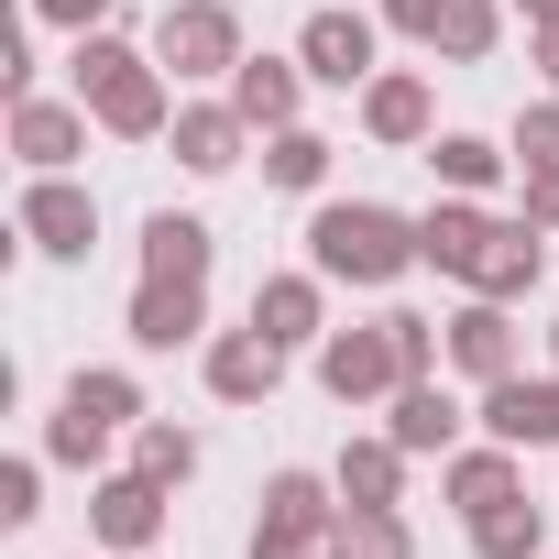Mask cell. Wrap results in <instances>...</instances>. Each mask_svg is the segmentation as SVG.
Segmentation results:
<instances>
[{
	"label": "cell",
	"mask_w": 559,
	"mask_h": 559,
	"mask_svg": "<svg viewBox=\"0 0 559 559\" xmlns=\"http://www.w3.org/2000/svg\"><path fill=\"white\" fill-rule=\"evenodd\" d=\"M187 330H198V286H176V274H154V286L132 297V341H143V352H176Z\"/></svg>",
	"instance_id": "cell-6"
},
{
	"label": "cell",
	"mask_w": 559,
	"mask_h": 559,
	"mask_svg": "<svg viewBox=\"0 0 559 559\" xmlns=\"http://www.w3.org/2000/svg\"><path fill=\"white\" fill-rule=\"evenodd\" d=\"M23 230H34L45 252H88V230H99V209H88L78 187H34V209H23Z\"/></svg>",
	"instance_id": "cell-8"
},
{
	"label": "cell",
	"mask_w": 559,
	"mask_h": 559,
	"mask_svg": "<svg viewBox=\"0 0 559 559\" xmlns=\"http://www.w3.org/2000/svg\"><path fill=\"white\" fill-rule=\"evenodd\" d=\"M362 67H373V23H352V12H319V23H308V78L352 88Z\"/></svg>",
	"instance_id": "cell-5"
},
{
	"label": "cell",
	"mask_w": 559,
	"mask_h": 559,
	"mask_svg": "<svg viewBox=\"0 0 559 559\" xmlns=\"http://www.w3.org/2000/svg\"><path fill=\"white\" fill-rule=\"evenodd\" d=\"M252 330H263L274 352H286V341H308V330H319V286H308V274H286V286H263V297H252Z\"/></svg>",
	"instance_id": "cell-10"
},
{
	"label": "cell",
	"mask_w": 559,
	"mask_h": 559,
	"mask_svg": "<svg viewBox=\"0 0 559 559\" xmlns=\"http://www.w3.org/2000/svg\"><path fill=\"white\" fill-rule=\"evenodd\" d=\"M417 263V230L395 209H330L319 219V274H352V286H384V274Z\"/></svg>",
	"instance_id": "cell-1"
},
{
	"label": "cell",
	"mask_w": 559,
	"mask_h": 559,
	"mask_svg": "<svg viewBox=\"0 0 559 559\" xmlns=\"http://www.w3.org/2000/svg\"><path fill=\"white\" fill-rule=\"evenodd\" d=\"M472 537H483V559H537V515L526 504H483Z\"/></svg>",
	"instance_id": "cell-21"
},
{
	"label": "cell",
	"mask_w": 559,
	"mask_h": 559,
	"mask_svg": "<svg viewBox=\"0 0 559 559\" xmlns=\"http://www.w3.org/2000/svg\"><path fill=\"white\" fill-rule=\"evenodd\" d=\"M45 12H56V23H88V12H110V0H45Z\"/></svg>",
	"instance_id": "cell-32"
},
{
	"label": "cell",
	"mask_w": 559,
	"mask_h": 559,
	"mask_svg": "<svg viewBox=\"0 0 559 559\" xmlns=\"http://www.w3.org/2000/svg\"><path fill=\"white\" fill-rule=\"evenodd\" d=\"M548 67H559V23H548Z\"/></svg>",
	"instance_id": "cell-34"
},
{
	"label": "cell",
	"mask_w": 559,
	"mask_h": 559,
	"mask_svg": "<svg viewBox=\"0 0 559 559\" xmlns=\"http://www.w3.org/2000/svg\"><path fill=\"white\" fill-rule=\"evenodd\" d=\"M439 176H450V187H483V176H493V143H439Z\"/></svg>",
	"instance_id": "cell-29"
},
{
	"label": "cell",
	"mask_w": 559,
	"mask_h": 559,
	"mask_svg": "<svg viewBox=\"0 0 559 559\" xmlns=\"http://www.w3.org/2000/svg\"><path fill=\"white\" fill-rule=\"evenodd\" d=\"M526 209H537V219H559V176H537V187H526Z\"/></svg>",
	"instance_id": "cell-31"
},
{
	"label": "cell",
	"mask_w": 559,
	"mask_h": 559,
	"mask_svg": "<svg viewBox=\"0 0 559 559\" xmlns=\"http://www.w3.org/2000/svg\"><path fill=\"white\" fill-rule=\"evenodd\" d=\"M483 241H493V230H483L472 209H439V219H417V252H428V263H450V274H472V263H483Z\"/></svg>",
	"instance_id": "cell-14"
},
{
	"label": "cell",
	"mask_w": 559,
	"mask_h": 559,
	"mask_svg": "<svg viewBox=\"0 0 559 559\" xmlns=\"http://www.w3.org/2000/svg\"><path fill=\"white\" fill-rule=\"evenodd\" d=\"M526 12H537V23H559V0H526Z\"/></svg>",
	"instance_id": "cell-33"
},
{
	"label": "cell",
	"mask_w": 559,
	"mask_h": 559,
	"mask_svg": "<svg viewBox=\"0 0 559 559\" xmlns=\"http://www.w3.org/2000/svg\"><path fill=\"white\" fill-rule=\"evenodd\" d=\"M230 143H241V110H187L176 121V154L209 176V165H230Z\"/></svg>",
	"instance_id": "cell-17"
},
{
	"label": "cell",
	"mask_w": 559,
	"mask_h": 559,
	"mask_svg": "<svg viewBox=\"0 0 559 559\" xmlns=\"http://www.w3.org/2000/svg\"><path fill=\"white\" fill-rule=\"evenodd\" d=\"M428 45H450V56H483V45H493V12H483V0H450Z\"/></svg>",
	"instance_id": "cell-24"
},
{
	"label": "cell",
	"mask_w": 559,
	"mask_h": 559,
	"mask_svg": "<svg viewBox=\"0 0 559 559\" xmlns=\"http://www.w3.org/2000/svg\"><path fill=\"white\" fill-rule=\"evenodd\" d=\"M78 88L99 99V121H110V132H154V121H165V88H154L121 45H88V56H78Z\"/></svg>",
	"instance_id": "cell-2"
},
{
	"label": "cell",
	"mask_w": 559,
	"mask_h": 559,
	"mask_svg": "<svg viewBox=\"0 0 559 559\" xmlns=\"http://www.w3.org/2000/svg\"><path fill=\"white\" fill-rule=\"evenodd\" d=\"M341 493L352 504H395V450H352L341 461Z\"/></svg>",
	"instance_id": "cell-23"
},
{
	"label": "cell",
	"mask_w": 559,
	"mask_h": 559,
	"mask_svg": "<svg viewBox=\"0 0 559 559\" xmlns=\"http://www.w3.org/2000/svg\"><path fill=\"white\" fill-rule=\"evenodd\" d=\"M450 352H461V373H483V384H504V373H515V330H504L493 308H472V319L450 330Z\"/></svg>",
	"instance_id": "cell-12"
},
{
	"label": "cell",
	"mask_w": 559,
	"mask_h": 559,
	"mask_svg": "<svg viewBox=\"0 0 559 559\" xmlns=\"http://www.w3.org/2000/svg\"><path fill=\"white\" fill-rule=\"evenodd\" d=\"M526 165H537V176H559V110H537V121H526Z\"/></svg>",
	"instance_id": "cell-30"
},
{
	"label": "cell",
	"mask_w": 559,
	"mask_h": 559,
	"mask_svg": "<svg viewBox=\"0 0 559 559\" xmlns=\"http://www.w3.org/2000/svg\"><path fill=\"white\" fill-rule=\"evenodd\" d=\"M23 154H34V165H67V154H78V121H67V110H23Z\"/></svg>",
	"instance_id": "cell-25"
},
{
	"label": "cell",
	"mask_w": 559,
	"mask_h": 559,
	"mask_svg": "<svg viewBox=\"0 0 559 559\" xmlns=\"http://www.w3.org/2000/svg\"><path fill=\"white\" fill-rule=\"evenodd\" d=\"M187 461H198V439H187V428H143V472H154V483H176Z\"/></svg>",
	"instance_id": "cell-27"
},
{
	"label": "cell",
	"mask_w": 559,
	"mask_h": 559,
	"mask_svg": "<svg viewBox=\"0 0 559 559\" xmlns=\"http://www.w3.org/2000/svg\"><path fill=\"white\" fill-rule=\"evenodd\" d=\"M319 373H330V395H384V384H406V352H395V330H341L319 352Z\"/></svg>",
	"instance_id": "cell-3"
},
{
	"label": "cell",
	"mask_w": 559,
	"mask_h": 559,
	"mask_svg": "<svg viewBox=\"0 0 559 559\" xmlns=\"http://www.w3.org/2000/svg\"><path fill=\"white\" fill-rule=\"evenodd\" d=\"M341 559H406V526H395L384 504H352V526H341Z\"/></svg>",
	"instance_id": "cell-22"
},
{
	"label": "cell",
	"mask_w": 559,
	"mask_h": 559,
	"mask_svg": "<svg viewBox=\"0 0 559 559\" xmlns=\"http://www.w3.org/2000/svg\"><path fill=\"white\" fill-rule=\"evenodd\" d=\"M461 417H450V395H428V384H406L395 395V450H439Z\"/></svg>",
	"instance_id": "cell-18"
},
{
	"label": "cell",
	"mask_w": 559,
	"mask_h": 559,
	"mask_svg": "<svg viewBox=\"0 0 559 559\" xmlns=\"http://www.w3.org/2000/svg\"><path fill=\"white\" fill-rule=\"evenodd\" d=\"M472 274H483V297H526V286H537V241H526V230H493Z\"/></svg>",
	"instance_id": "cell-15"
},
{
	"label": "cell",
	"mask_w": 559,
	"mask_h": 559,
	"mask_svg": "<svg viewBox=\"0 0 559 559\" xmlns=\"http://www.w3.org/2000/svg\"><path fill=\"white\" fill-rule=\"evenodd\" d=\"M154 515H165V504H154V472H132V483H110V493H99V537H110V548H143V537H154Z\"/></svg>",
	"instance_id": "cell-13"
},
{
	"label": "cell",
	"mask_w": 559,
	"mask_h": 559,
	"mask_svg": "<svg viewBox=\"0 0 559 559\" xmlns=\"http://www.w3.org/2000/svg\"><path fill=\"white\" fill-rule=\"evenodd\" d=\"M230 110H241V121H286V110H297V67H241Z\"/></svg>",
	"instance_id": "cell-19"
},
{
	"label": "cell",
	"mask_w": 559,
	"mask_h": 559,
	"mask_svg": "<svg viewBox=\"0 0 559 559\" xmlns=\"http://www.w3.org/2000/svg\"><path fill=\"white\" fill-rule=\"evenodd\" d=\"M263 165H274V187H319V165H330V143H308V132H286V143H274Z\"/></svg>",
	"instance_id": "cell-26"
},
{
	"label": "cell",
	"mask_w": 559,
	"mask_h": 559,
	"mask_svg": "<svg viewBox=\"0 0 559 559\" xmlns=\"http://www.w3.org/2000/svg\"><path fill=\"white\" fill-rule=\"evenodd\" d=\"M209 384H219V395H263V384H274V341H263V330H252V341H219V352H209Z\"/></svg>",
	"instance_id": "cell-16"
},
{
	"label": "cell",
	"mask_w": 559,
	"mask_h": 559,
	"mask_svg": "<svg viewBox=\"0 0 559 559\" xmlns=\"http://www.w3.org/2000/svg\"><path fill=\"white\" fill-rule=\"evenodd\" d=\"M450 493H461L472 515H483V504H504V461H493V450H483V461H461V472H450Z\"/></svg>",
	"instance_id": "cell-28"
},
{
	"label": "cell",
	"mask_w": 559,
	"mask_h": 559,
	"mask_svg": "<svg viewBox=\"0 0 559 559\" xmlns=\"http://www.w3.org/2000/svg\"><path fill=\"white\" fill-rule=\"evenodd\" d=\"M165 67H187V78H209V67H230V12H165Z\"/></svg>",
	"instance_id": "cell-7"
},
{
	"label": "cell",
	"mask_w": 559,
	"mask_h": 559,
	"mask_svg": "<svg viewBox=\"0 0 559 559\" xmlns=\"http://www.w3.org/2000/svg\"><path fill=\"white\" fill-rule=\"evenodd\" d=\"M121 417H132V384H121V373H78V384H67V417H56V450L88 461Z\"/></svg>",
	"instance_id": "cell-4"
},
{
	"label": "cell",
	"mask_w": 559,
	"mask_h": 559,
	"mask_svg": "<svg viewBox=\"0 0 559 559\" xmlns=\"http://www.w3.org/2000/svg\"><path fill=\"white\" fill-rule=\"evenodd\" d=\"M143 263H154V274H176V286H198V274H209V230L165 209V219L143 230Z\"/></svg>",
	"instance_id": "cell-11"
},
{
	"label": "cell",
	"mask_w": 559,
	"mask_h": 559,
	"mask_svg": "<svg viewBox=\"0 0 559 559\" xmlns=\"http://www.w3.org/2000/svg\"><path fill=\"white\" fill-rule=\"evenodd\" d=\"M362 110H373V132H384V143H406V132H428V88H417V78H384V88H373Z\"/></svg>",
	"instance_id": "cell-20"
},
{
	"label": "cell",
	"mask_w": 559,
	"mask_h": 559,
	"mask_svg": "<svg viewBox=\"0 0 559 559\" xmlns=\"http://www.w3.org/2000/svg\"><path fill=\"white\" fill-rule=\"evenodd\" d=\"M493 439H559V384H493V417H483Z\"/></svg>",
	"instance_id": "cell-9"
}]
</instances>
